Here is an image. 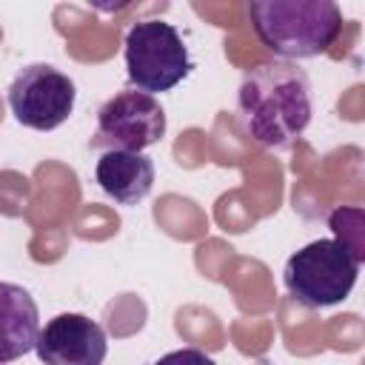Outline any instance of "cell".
I'll return each instance as SVG.
<instances>
[{"label": "cell", "instance_id": "6da1fadb", "mask_svg": "<svg viewBox=\"0 0 365 365\" xmlns=\"http://www.w3.org/2000/svg\"><path fill=\"white\" fill-rule=\"evenodd\" d=\"M311 83L308 74L288 60L257 63L237 91L240 131L262 148H285L311 123Z\"/></svg>", "mask_w": 365, "mask_h": 365}, {"label": "cell", "instance_id": "8992f818", "mask_svg": "<svg viewBox=\"0 0 365 365\" xmlns=\"http://www.w3.org/2000/svg\"><path fill=\"white\" fill-rule=\"evenodd\" d=\"M163 134H165V111L160 100L137 88H128L100 106L91 148L143 151L160 143Z\"/></svg>", "mask_w": 365, "mask_h": 365}, {"label": "cell", "instance_id": "9c48e42d", "mask_svg": "<svg viewBox=\"0 0 365 365\" xmlns=\"http://www.w3.org/2000/svg\"><path fill=\"white\" fill-rule=\"evenodd\" d=\"M40 311L34 297L17 282H0V362H14L34 351Z\"/></svg>", "mask_w": 365, "mask_h": 365}, {"label": "cell", "instance_id": "ba28073f", "mask_svg": "<svg viewBox=\"0 0 365 365\" xmlns=\"http://www.w3.org/2000/svg\"><path fill=\"white\" fill-rule=\"evenodd\" d=\"M94 177L114 202L137 205L154 188V160L143 151H103Z\"/></svg>", "mask_w": 365, "mask_h": 365}, {"label": "cell", "instance_id": "30bf717a", "mask_svg": "<svg viewBox=\"0 0 365 365\" xmlns=\"http://www.w3.org/2000/svg\"><path fill=\"white\" fill-rule=\"evenodd\" d=\"M154 365H217V362L200 348H180V351H171V354L160 356Z\"/></svg>", "mask_w": 365, "mask_h": 365}, {"label": "cell", "instance_id": "7a4b0ae2", "mask_svg": "<svg viewBox=\"0 0 365 365\" xmlns=\"http://www.w3.org/2000/svg\"><path fill=\"white\" fill-rule=\"evenodd\" d=\"M248 17L259 43L288 63L325 54L342 31L334 0H254Z\"/></svg>", "mask_w": 365, "mask_h": 365}, {"label": "cell", "instance_id": "277c9868", "mask_svg": "<svg viewBox=\"0 0 365 365\" xmlns=\"http://www.w3.org/2000/svg\"><path fill=\"white\" fill-rule=\"evenodd\" d=\"M125 74L143 94H160L182 83L194 63L180 31L165 20H140L128 29L123 43Z\"/></svg>", "mask_w": 365, "mask_h": 365}, {"label": "cell", "instance_id": "5b68a950", "mask_svg": "<svg viewBox=\"0 0 365 365\" xmlns=\"http://www.w3.org/2000/svg\"><path fill=\"white\" fill-rule=\"evenodd\" d=\"M74 80L48 63L20 68L9 86V108L14 120L34 131H54L63 125L74 111Z\"/></svg>", "mask_w": 365, "mask_h": 365}, {"label": "cell", "instance_id": "3957f363", "mask_svg": "<svg viewBox=\"0 0 365 365\" xmlns=\"http://www.w3.org/2000/svg\"><path fill=\"white\" fill-rule=\"evenodd\" d=\"M359 259L336 237L314 240L288 257L282 282L305 308H331L348 299L359 277Z\"/></svg>", "mask_w": 365, "mask_h": 365}, {"label": "cell", "instance_id": "52a82bcc", "mask_svg": "<svg viewBox=\"0 0 365 365\" xmlns=\"http://www.w3.org/2000/svg\"><path fill=\"white\" fill-rule=\"evenodd\" d=\"M34 351L46 365H103L108 342L97 319L86 314H57L40 328Z\"/></svg>", "mask_w": 365, "mask_h": 365}]
</instances>
